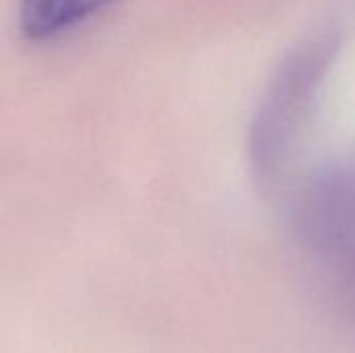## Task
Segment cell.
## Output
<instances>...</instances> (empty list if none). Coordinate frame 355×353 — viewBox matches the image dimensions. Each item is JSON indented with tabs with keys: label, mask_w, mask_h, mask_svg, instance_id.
I'll list each match as a JSON object with an SVG mask.
<instances>
[{
	"label": "cell",
	"mask_w": 355,
	"mask_h": 353,
	"mask_svg": "<svg viewBox=\"0 0 355 353\" xmlns=\"http://www.w3.org/2000/svg\"><path fill=\"white\" fill-rule=\"evenodd\" d=\"M333 52L331 40H316L308 42V46L300 48L283 67L279 73L272 92L256 121V150L260 148V154L268 150H275V141L279 139V131L287 121L295 119L302 112V106L306 104V98H310V92L314 89L322 67L329 62Z\"/></svg>",
	"instance_id": "1"
},
{
	"label": "cell",
	"mask_w": 355,
	"mask_h": 353,
	"mask_svg": "<svg viewBox=\"0 0 355 353\" xmlns=\"http://www.w3.org/2000/svg\"><path fill=\"white\" fill-rule=\"evenodd\" d=\"M112 2L114 0H21V29L29 40H50L77 27Z\"/></svg>",
	"instance_id": "2"
}]
</instances>
